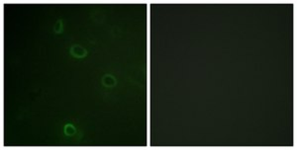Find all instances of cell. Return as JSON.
I'll return each mask as SVG.
<instances>
[{
    "instance_id": "obj_1",
    "label": "cell",
    "mask_w": 297,
    "mask_h": 150,
    "mask_svg": "<svg viewBox=\"0 0 297 150\" xmlns=\"http://www.w3.org/2000/svg\"><path fill=\"white\" fill-rule=\"evenodd\" d=\"M70 53L73 57H74L76 58H83L86 57L87 52H86V49L83 48L82 47L78 46V44H74V46H73L70 48Z\"/></svg>"
},
{
    "instance_id": "obj_2",
    "label": "cell",
    "mask_w": 297,
    "mask_h": 150,
    "mask_svg": "<svg viewBox=\"0 0 297 150\" xmlns=\"http://www.w3.org/2000/svg\"><path fill=\"white\" fill-rule=\"evenodd\" d=\"M102 84L105 87H113L116 85V80L112 75H104L102 78Z\"/></svg>"
},
{
    "instance_id": "obj_3",
    "label": "cell",
    "mask_w": 297,
    "mask_h": 150,
    "mask_svg": "<svg viewBox=\"0 0 297 150\" xmlns=\"http://www.w3.org/2000/svg\"><path fill=\"white\" fill-rule=\"evenodd\" d=\"M64 133H65L67 135H68V136L73 135L74 133H75V129L73 127V125H65V127H64Z\"/></svg>"
},
{
    "instance_id": "obj_4",
    "label": "cell",
    "mask_w": 297,
    "mask_h": 150,
    "mask_svg": "<svg viewBox=\"0 0 297 150\" xmlns=\"http://www.w3.org/2000/svg\"><path fill=\"white\" fill-rule=\"evenodd\" d=\"M54 32L57 33V34H59V33L63 32V22L62 20H58L56 25L54 27Z\"/></svg>"
}]
</instances>
